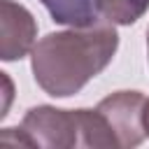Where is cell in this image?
<instances>
[{
  "mask_svg": "<svg viewBox=\"0 0 149 149\" xmlns=\"http://www.w3.org/2000/svg\"><path fill=\"white\" fill-rule=\"evenodd\" d=\"M119 35L107 19L88 28L49 33L30 51L35 81L54 98L74 95L112 63Z\"/></svg>",
  "mask_w": 149,
  "mask_h": 149,
  "instance_id": "6da1fadb",
  "label": "cell"
},
{
  "mask_svg": "<svg viewBox=\"0 0 149 149\" xmlns=\"http://www.w3.org/2000/svg\"><path fill=\"white\" fill-rule=\"evenodd\" d=\"M0 147H84L81 109H58L49 105L30 107L19 128H5Z\"/></svg>",
  "mask_w": 149,
  "mask_h": 149,
  "instance_id": "7a4b0ae2",
  "label": "cell"
},
{
  "mask_svg": "<svg viewBox=\"0 0 149 149\" xmlns=\"http://www.w3.org/2000/svg\"><path fill=\"white\" fill-rule=\"evenodd\" d=\"M147 98L140 91H116L98 102V109L102 112L109 133L114 137L116 149L137 147L144 140V123H142V109Z\"/></svg>",
  "mask_w": 149,
  "mask_h": 149,
  "instance_id": "3957f363",
  "label": "cell"
},
{
  "mask_svg": "<svg viewBox=\"0 0 149 149\" xmlns=\"http://www.w3.org/2000/svg\"><path fill=\"white\" fill-rule=\"evenodd\" d=\"M37 23L33 14L12 0L0 2V58L16 61L23 58L35 47Z\"/></svg>",
  "mask_w": 149,
  "mask_h": 149,
  "instance_id": "277c9868",
  "label": "cell"
},
{
  "mask_svg": "<svg viewBox=\"0 0 149 149\" xmlns=\"http://www.w3.org/2000/svg\"><path fill=\"white\" fill-rule=\"evenodd\" d=\"M40 2L49 9L56 23L70 28H88L105 19L98 0H40Z\"/></svg>",
  "mask_w": 149,
  "mask_h": 149,
  "instance_id": "5b68a950",
  "label": "cell"
},
{
  "mask_svg": "<svg viewBox=\"0 0 149 149\" xmlns=\"http://www.w3.org/2000/svg\"><path fill=\"white\" fill-rule=\"evenodd\" d=\"M98 5L102 16L119 26L135 23L149 9V0H98Z\"/></svg>",
  "mask_w": 149,
  "mask_h": 149,
  "instance_id": "8992f818",
  "label": "cell"
},
{
  "mask_svg": "<svg viewBox=\"0 0 149 149\" xmlns=\"http://www.w3.org/2000/svg\"><path fill=\"white\" fill-rule=\"evenodd\" d=\"M142 123H144V133L149 135V100L144 102V109H142Z\"/></svg>",
  "mask_w": 149,
  "mask_h": 149,
  "instance_id": "52a82bcc",
  "label": "cell"
},
{
  "mask_svg": "<svg viewBox=\"0 0 149 149\" xmlns=\"http://www.w3.org/2000/svg\"><path fill=\"white\" fill-rule=\"evenodd\" d=\"M147 49H149V30H147Z\"/></svg>",
  "mask_w": 149,
  "mask_h": 149,
  "instance_id": "ba28073f",
  "label": "cell"
}]
</instances>
